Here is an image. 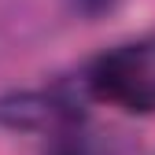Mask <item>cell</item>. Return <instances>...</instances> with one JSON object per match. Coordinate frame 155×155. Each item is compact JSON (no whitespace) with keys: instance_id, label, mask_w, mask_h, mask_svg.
Masks as SVG:
<instances>
[{"instance_id":"7a4b0ae2","label":"cell","mask_w":155,"mask_h":155,"mask_svg":"<svg viewBox=\"0 0 155 155\" xmlns=\"http://www.w3.org/2000/svg\"><path fill=\"white\" fill-rule=\"evenodd\" d=\"M0 118L11 126H55L74 118L70 104H59L52 96H18L11 104H0Z\"/></svg>"},{"instance_id":"3957f363","label":"cell","mask_w":155,"mask_h":155,"mask_svg":"<svg viewBox=\"0 0 155 155\" xmlns=\"http://www.w3.org/2000/svg\"><path fill=\"white\" fill-rule=\"evenodd\" d=\"M70 4H74L78 11H85V15H100V11L114 8V4H118V0H70Z\"/></svg>"},{"instance_id":"6da1fadb","label":"cell","mask_w":155,"mask_h":155,"mask_svg":"<svg viewBox=\"0 0 155 155\" xmlns=\"http://www.w3.org/2000/svg\"><path fill=\"white\" fill-rule=\"evenodd\" d=\"M89 89L96 100L133 114L155 111V45H118L89 67Z\"/></svg>"}]
</instances>
